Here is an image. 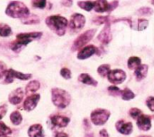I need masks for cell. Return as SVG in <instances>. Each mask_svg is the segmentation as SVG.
Masks as SVG:
<instances>
[{
	"label": "cell",
	"mask_w": 154,
	"mask_h": 137,
	"mask_svg": "<svg viewBox=\"0 0 154 137\" xmlns=\"http://www.w3.org/2000/svg\"><path fill=\"white\" fill-rule=\"evenodd\" d=\"M137 126L141 131L147 132L152 128V117L149 115H141L136 121Z\"/></svg>",
	"instance_id": "5bb4252c"
},
{
	"label": "cell",
	"mask_w": 154,
	"mask_h": 137,
	"mask_svg": "<svg viewBox=\"0 0 154 137\" xmlns=\"http://www.w3.org/2000/svg\"><path fill=\"white\" fill-rule=\"evenodd\" d=\"M51 101L56 107L60 109H64L69 106L71 102V96L65 89L60 88H53L51 89Z\"/></svg>",
	"instance_id": "277c9868"
},
{
	"label": "cell",
	"mask_w": 154,
	"mask_h": 137,
	"mask_svg": "<svg viewBox=\"0 0 154 137\" xmlns=\"http://www.w3.org/2000/svg\"><path fill=\"white\" fill-rule=\"evenodd\" d=\"M32 75L31 73H23L17 70H14L13 69H9L6 70L5 75V79L4 83L5 84H11L14 79H21V80H28L32 79Z\"/></svg>",
	"instance_id": "ba28073f"
},
{
	"label": "cell",
	"mask_w": 154,
	"mask_h": 137,
	"mask_svg": "<svg viewBox=\"0 0 154 137\" xmlns=\"http://www.w3.org/2000/svg\"><path fill=\"white\" fill-rule=\"evenodd\" d=\"M46 25L57 35L63 36L66 33L67 28L69 26L68 19L60 14L50 15L45 19Z\"/></svg>",
	"instance_id": "7a4b0ae2"
},
{
	"label": "cell",
	"mask_w": 154,
	"mask_h": 137,
	"mask_svg": "<svg viewBox=\"0 0 154 137\" xmlns=\"http://www.w3.org/2000/svg\"><path fill=\"white\" fill-rule=\"evenodd\" d=\"M50 122L52 128H64L68 126L70 119L67 117L60 115H52L50 117Z\"/></svg>",
	"instance_id": "8fae6325"
},
{
	"label": "cell",
	"mask_w": 154,
	"mask_h": 137,
	"mask_svg": "<svg viewBox=\"0 0 154 137\" xmlns=\"http://www.w3.org/2000/svg\"><path fill=\"white\" fill-rule=\"evenodd\" d=\"M10 121L14 126H19L23 122V116L19 111H14L10 114Z\"/></svg>",
	"instance_id": "d4e9b609"
},
{
	"label": "cell",
	"mask_w": 154,
	"mask_h": 137,
	"mask_svg": "<svg viewBox=\"0 0 154 137\" xmlns=\"http://www.w3.org/2000/svg\"><path fill=\"white\" fill-rule=\"evenodd\" d=\"M29 137H44V130L41 124H33L32 125L28 131H27Z\"/></svg>",
	"instance_id": "e0dca14e"
},
{
	"label": "cell",
	"mask_w": 154,
	"mask_h": 137,
	"mask_svg": "<svg viewBox=\"0 0 154 137\" xmlns=\"http://www.w3.org/2000/svg\"><path fill=\"white\" fill-rule=\"evenodd\" d=\"M129 115H130V117H131L132 118L137 120V118H138L141 115H143V111H142L141 109H139V108L134 107V108H131V109L129 110Z\"/></svg>",
	"instance_id": "e575fe53"
},
{
	"label": "cell",
	"mask_w": 154,
	"mask_h": 137,
	"mask_svg": "<svg viewBox=\"0 0 154 137\" xmlns=\"http://www.w3.org/2000/svg\"><path fill=\"white\" fill-rule=\"evenodd\" d=\"M5 14L11 18L23 19L30 14V10L23 2L12 1L6 6Z\"/></svg>",
	"instance_id": "3957f363"
},
{
	"label": "cell",
	"mask_w": 154,
	"mask_h": 137,
	"mask_svg": "<svg viewBox=\"0 0 154 137\" xmlns=\"http://www.w3.org/2000/svg\"><path fill=\"white\" fill-rule=\"evenodd\" d=\"M152 4L154 5V0H152Z\"/></svg>",
	"instance_id": "f6af8a7d"
},
{
	"label": "cell",
	"mask_w": 154,
	"mask_h": 137,
	"mask_svg": "<svg viewBox=\"0 0 154 137\" xmlns=\"http://www.w3.org/2000/svg\"><path fill=\"white\" fill-rule=\"evenodd\" d=\"M6 112H7V106L1 105L0 106V120L6 115Z\"/></svg>",
	"instance_id": "f35d334b"
},
{
	"label": "cell",
	"mask_w": 154,
	"mask_h": 137,
	"mask_svg": "<svg viewBox=\"0 0 154 137\" xmlns=\"http://www.w3.org/2000/svg\"><path fill=\"white\" fill-rule=\"evenodd\" d=\"M99 136L100 137H110L109 136V134L107 133L106 129H102L100 132H99Z\"/></svg>",
	"instance_id": "b9f144b4"
},
{
	"label": "cell",
	"mask_w": 154,
	"mask_h": 137,
	"mask_svg": "<svg viewBox=\"0 0 154 137\" xmlns=\"http://www.w3.org/2000/svg\"><path fill=\"white\" fill-rule=\"evenodd\" d=\"M97 40L102 44H108L112 41V33H111V27L110 25H105L104 28L101 30L99 34L97 35Z\"/></svg>",
	"instance_id": "2e32d148"
},
{
	"label": "cell",
	"mask_w": 154,
	"mask_h": 137,
	"mask_svg": "<svg viewBox=\"0 0 154 137\" xmlns=\"http://www.w3.org/2000/svg\"><path fill=\"white\" fill-rule=\"evenodd\" d=\"M122 99L125 100V101H129L132 100L135 98V94L129 89V88H125V89L122 90Z\"/></svg>",
	"instance_id": "f1b7e54d"
},
{
	"label": "cell",
	"mask_w": 154,
	"mask_h": 137,
	"mask_svg": "<svg viewBox=\"0 0 154 137\" xmlns=\"http://www.w3.org/2000/svg\"><path fill=\"white\" fill-rule=\"evenodd\" d=\"M61 5L66 7H70L73 5V0H61L60 1Z\"/></svg>",
	"instance_id": "ab89813d"
},
{
	"label": "cell",
	"mask_w": 154,
	"mask_h": 137,
	"mask_svg": "<svg viewBox=\"0 0 154 137\" xmlns=\"http://www.w3.org/2000/svg\"><path fill=\"white\" fill-rule=\"evenodd\" d=\"M148 25H149V20L143 19V18H139L138 20L134 21L132 29L136 30V31H143L148 27Z\"/></svg>",
	"instance_id": "7402d4cb"
},
{
	"label": "cell",
	"mask_w": 154,
	"mask_h": 137,
	"mask_svg": "<svg viewBox=\"0 0 154 137\" xmlns=\"http://www.w3.org/2000/svg\"><path fill=\"white\" fill-rule=\"evenodd\" d=\"M42 36V32H31V33H18L15 37V41L10 43V49L18 53L20 52L25 46H27L32 41L40 40Z\"/></svg>",
	"instance_id": "6da1fadb"
},
{
	"label": "cell",
	"mask_w": 154,
	"mask_h": 137,
	"mask_svg": "<svg viewBox=\"0 0 154 137\" xmlns=\"http://www.w3.org/2000/svg\"><path fill=\"white\" fill-rule=\"evenodd\" d=\"M60 76H61L63 79H70L71 77H72V74H71L70 70L68 69V68H66V67H64V68H62V69L60 70Z\"/></svg>",
	"instance_id": "d590c367"
},
{
	"label": "cell",
	"mask_w": 154,
	"mask_h": 137,
	"mask_svg": "<svg viewBox=\"0 0 154 137\" xmlns=\"http://www.w3.org/2000/svg\"><path fill=\"white\" fill-rule=\"evenodd\" d=\"M110 70H111V67L109 64H102L97 68V73L99 74V76L103 78L107 77Z\"/></svg>",
	"instance_id": "f546056e"
},
{
	"label": "cell",
	"mask_w": 154,
	"mask_h": 137,
	"mask_svg": "<svg viewBox=\"0 0 154 137\" xmlns=\"http://www.w3.org/2000/svg\"><path fill=\"white\" fill-rule=\"evenodd\" d=\"M78 80L80 83H83L85 85H88V86H92V87H97L98 83L96 79H94L88 73H81L79 74Z\"/></svg>",
	"instance_id": "ffe728a7"
},
{
	"label": "cell",
	"mask_w": 154,
	"mask_h": 137,
	"mask_svg": "<svg viewBox=\"0 0 154 137\" xmlns=\"http://www.w3.org/2000/svg\"><path fill=\"white\" fill-rule=\"evenodd\" d=\"M107 91H108V94L112 97H121L122 96V89H119L118 87L116 86H110L107 88Z\"/></svg>",
	"instance_id": "1f68e13d"
},
{
	"label": "cell",
	"mask_w": 154,
	"mask_h": 137,
	"mask_svg": "<svg viewBox=\"0 0 154 137\" xmlns=\"http://www.w3.org/2000/svg\"><path fill=\"white\" fill-rule=\"evenodd\" d=\"M97 51H98V49L95 45L89 44V45L83 47L81 50H79V53L77 54V58H78V60H80V61L87 60V59L92 57L94 54L97 53Z\"/></svg>",
	"instance_id": "4fadbf2b"
},
{
	"label": "cell",
	"mask_w": 154,
	"mask_h": 137,
	"mask_svg": "<svg viewBox=\"0 0 154 137\" xmlns=\"http://www.w3.org/2000/svg\"><path fill=\"white\" fill-rule=\"evenodd\" d=\"M149 71V66L147 64H141L138 68L134 70V77L136 81L140 82L143 80L148 74Z\"/></svg>",
	"instance_id": "ac0fdd59"
},
{
	"label": "cell",
	"mask_w": 154,
	"mask_h": 137,
	"mask_svg": "<svg viewBox=\"0 0 154 137\" xmlns=\"http://www.w3.org/2000/svg\"><path fill=\"white\" fill-rule=\"evenodd\" d=\"M107 79L110 83H112L114 85H119L125 81L126 73L125 70H123L121 69L111 70L107 75Z\"/></svg>",
	"instance_id": "9c48e42d"
},
{
	"label": "cell",
	"mask_w": 154,
	"mask_h": 137,
	"mask_svg": "<svg viewBox=\"0 0 154 137\" xmlns=\"http://www.w3.org/2000/svg\"><path fill=\"white\" fill-rule=\"evenodd\" d=\"M83 126H84L85 130H87V131H88V130L91 129V125H90V123H89V121H88V118H85L83 120Z\"/></svg>",
	"instance_id": "60d3db41"
},
{
	"label": "cell",
	"mask_w": 154,
	"mask_h": 137,
	"mask_svg": "<svg viewBox=\"0 0 154 137\" xmlns=\"http://www.w3.org/2000/svg\"><path fill=\"white\" fill-rule=\"evenodd\" d=\"M41 99V95L40 94H31L29 95L25 100L23 101V108L27 111V112H31L32 111L33 109H35V107H37L39 101Z\"/></svg>",
	"instance_id": "30bf717a"
},
{
	"label": "cell",
	"mask_w": 154,
	"mask_h": 137,
	"mask_svg": "<svg viewBox=\"0 0 154 137\" xmlns=\"http://www.w3.org/2000/svg\"><path fill=\"white\" fill-rule=\"evenodd\" d=\"M12 34V28L6 23H0V36L8 37Z\"/></svg>",
	"instance_id": "83f0119b"
},
{
	"label": "cell",
	"mask_w": 154,
	"mask_h": 137,
	"mask_svg": "<svg viewBox=\"0 0 154 137\" xmlns=\"http://www.w3.org/2000/svg\"><path fill=\"white\" fill-rule=\"evenodd\" d=\"M6 70H7L6 65L3 61H0V79H2L3 77H5Z\"/></svg>",
	"instance_id": "74e56055"
},
{
	"label": "cell",
	"mask_w": 154,
	"mask_h": 137,
	"mask_svg": "<svg viewBox=\"0 0 154 137\" xmlns=\"http://www.w3.org/2000/svg\"><path fill=\"white\" fill-rule=\"evenodd\" d=\"M110 116H111V112L109 110L105 108H97L91 112L90 120L95 126H104L108 121Z\"/></svg>",
	"instance_id": "8992f818"
},
{
	"label": "cell",
	"mask_w": 154,
	"mask_h": 137,
	"mask_svg": "<svg viewBox=\"0 0 154 137\" xmlns=\"http://www.w3.org/2000/svg\"><path fill=\"white\" fill-rule=\"evenodd\" d=\"M21 22L23 24H28V25H30V24H38V23H40V17L38 15H36V14H30L25 18L21 19Z\"/></svg>",
	"instance_id": "cb8c5ba5"
},
{
	"label": "cell",
	"mask_w": 154,
	"mask_h": 137,
	"mask_svg": "<svg viewBox=\"0 0 154 137\" xmlns=\"http://www.w3.org/2000/svg\"><path fill=\"white\" fill-rule=\"evenodd\" d=\"M23 96H24L23 89L22 88H17L8 95V101L10 104L14 106H17L23 101Z\"/></svg>",
	"instance_id": "9a60e30c"
},
{
	"label": "cell",
	"mask_w": 154,
	"mask_h": 137,
	"mask_svg": "<svg viewBox=\"0 0 154 137\" xmlns=\"http://www.w3.org/2000/svg\"><path fill=\"white\" fill-rule=\"evenodd\" d=\"M96 33H97L96 29H89V30H87L86 32L82 33L73 42V43L71 45V51H77L81 50L83 47H85L93 39Z\"/></svg>",
	"instance_id": "5b68a950"
},
{
	"label": "cell",
	"mask_w": 154,
	"mask_h": 137,
	"mask_svg": "<svg viewBox=\"0 0 154 137\" xmlns=\"http://www.w3.org/2000/svg\"><path fill=\"white\" fill-rule=\"evenodd\" d=\"M78 5L79 8L87 11V12H90L92 9H94L95 6V1L92 0H84V1H79L78 2Z\"/></svg>",
	"instance_id": "484cf974"
},
{
	"label": "cell",
	"mask_w": 154,
	"mask_h": 137,
	"mask_svg": "<svg viewBox=\"0 0 154 137\" xmlns=\"http://www.w3.org/2000/svg\"><path fill=\"white\" fill-rule=\"evenodd\" d=\"M40 87H41V84H40V82L38 80H32V81H30L26 85L25 92L24 93L26 95H28V94H34L36 91L39 90Z\"/></svg>",
	"instance_id": "603a6c76"
},
{
	"label": "cell",
	"mask_w": 154,
	"mask_h": 137,
	"mask_svg": "<svg viewBox=\"0 0 154 137\" xmlns=\"http://www.w3.org/2000/svg\"><path fill=\"white\" fill-rule=\"evenodd\" d=\"M47 5V0H32V6L34 8L44 9Z\"/></svg>",
	"instance_id": "836d02e7"
},
{
	"label": "cell",
	"mask_w": 154,
	"mask_h": 137,
	"mask_svg": "<svg viewBox=\"0 0 154 137\" xmlns=\"http://www.w3.org/2000/svg\"><path fill=\"white\" fill-rule=\"evenodd\" d=\"M138 137H152V136H150V135H141V136H138Z\"/></svg>",
	"instance_id": "ee69618b"
},
{
	"label": "cell",
	"mask_w": 154,
	"mask_h": 137,
	"mask_svg": "<svg viewBox=\"0 0 154 137\" xmlns=\"http://www.w3.org/2000/svg\"><path fill=\"white\" fill-rule=\"evenodd\" d=\"M145 103H146V106L149 107V109L154 112V97H149L146 99Z\"/></svg>",
	"instance_id": "8d00e7d4"
},
{
	"label": "cell",
	"mask_w": 154,
	"mask_h": 137,
	"mask_svg": "<svg viewBox=\"0 0 154 137\" xmlns=\"http://www.w3.org/2000/svg\"><path fill=\"white\" fill-rule=\"evenodd\" d=\"M154 13L153 9L151 8V7H148V6H143V7H141L137 10L136 14H139V15H143V16H150L152 15Z\"/></svg>",
	"instance_id": "d6a6232c"
},
{
	"label": "cell",
	"mask_w": 154,
	"mask_h": 137,
	"mask_svg": "<svg viewBox=\"0 0 154 137\" xmlns=\"http://www.w3.org/2000/svg\"><path fill=\"white\" fill-rule=\"evenodd\" d=\"M116 129L121 135H130L134 130V126L131 122L125 121V119H120L116 123Z\"/></svg>",
	"instance_id": "7c38bea8"
},
{
	"label": "cell",
	"mask_w": 154,
	"mask_h": 137,
	"mask_svg": "<svg viewBox=\"0 0 154 137\" xmlns=\"http://www.w3.org/2000/svg\"><path fill=\"white\" fill-rule=\"evenodd\" d=\"M4 137H9V136H4Z\"/></svg>",
	"instance_id": "bcb514c9"
},
{
	"label": "cell",
	"mask_w": 154,
	"mask_h": 137,
	"mask_svg": "<svg viewBox=\"0 0 154 137\" xmlns=\"http://www.w3.org/2000/svg\"><path fill=\"white\" fill-rule=\"evenodd\" d=\"M54 137H69L66 133H63V132H57L55 133Z\"/></svg>",
	"instance_id": "7bdbcfd3"
},
{
	"label": "cell",
	"mask_w": 154,
	"mask_h": 137,
	"mask_svg": "<svg viewBox=\"0 0 154 137\" xmlns=\"http://www.w3.org/2000/svg\"><path fill=\"white\" fill-rule=\"evenodd\" d=\"M94 10L97 13H107V12H111L110 3H108L106 0H96L95 1Z\"/></svg>",
	"instance_id": "d6986e66"
},
{
	"label": "cell",
	"mask_w": 154,
	"mask_h": 137,
	"mask_svg": "<svg viewBox=\"0 0 154 137\" xmlns=\"http://www.w3.org/2000/svg\"><path fill=\"white\" fill-rule=\"evenodd\" d=\"M115 17L113 16H109V15H106V16H97V17H94L93 19V23H96V24H105V25H111L112 23H114L115 22Z\"/></svg>",
	"instance_id": "44dd1931"
},
{
	"label": "cell",
	"mask_w": 154,
	"mask_h": 137,
	"mask_svg": "<svg viewBox=\"0 0 154 137\" xmlns=\"http://www.w3.org/2000/svg\"><path fill=\"white\" fill-rule=\"evenodd\" d=\"M12 135V129L8 127L4 122L0 121V137L8 136Z\"/></svg>",
	"instance_id": "4dcf8cb0"
},
{
	"label": "cell",
	"mask_w": 154,
	"mask_h": 137,
	"mask_svg": "<svg viewBox=\"0 0 154 137\" xmlns=\"http://www.w3.org/2000/svg\"><path fill=\"white\" fill-rule=\"evenodd\" d=\"M142 64V60L141 58L137 56H132L128 59L127 61V66L129 70H135Z\"/></svg>",
	"instance_id": "4316f807"
},
{
	"label": "cell",
	"mask_w": 154,
	"mask_h": 137,
	"mask_svg": "<svg viewBox=\"0 0 154 137\" xmlns=\"http://www.w3.org/2000/svg\"><path fill=\"white\" fill-rule=\"evenodd\" d=\"M86 24V18L82 14L75 13L70 16V20L69 22V31L73 33H79L83 29Z\"/></svg>",
	"instance_id": "52a82bcc"
}]
</instances>
